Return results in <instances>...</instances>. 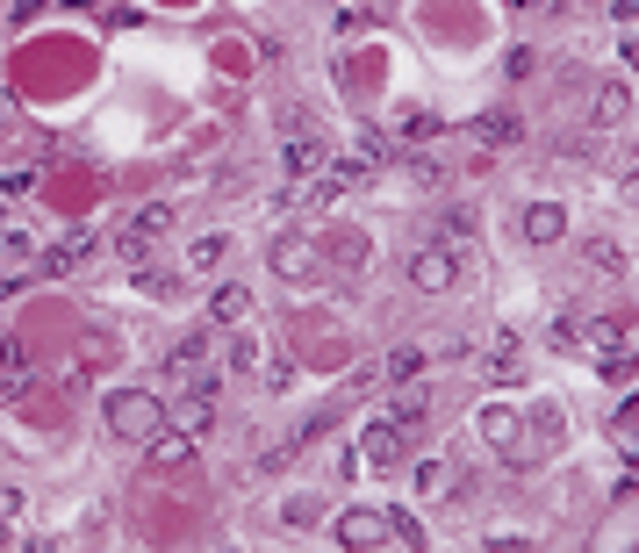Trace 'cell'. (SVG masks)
I'll use <instances>...</instances> for the list:
<instances>
[{"instance_id":"obj_20","label":"cell","mask_w":639,"mask_h":553,"mask_svg":"<svg viewBox=\"0 0 639 553\" xmlns=\"http://www.w3.org/2000/svg\"><path fill=\"white\" fill-rule=\"evenodd\" d=\"M474 137H482V144H518V137H525L518 108H482V122H474Z\"/></svg>"},{"instance_id":"obj_11","label":"cell","mask_w":639,"mask_h":553,"mask_svg":"<svg viewBox=\"0 0 639 553\" xmlns=\"http://www.w3.org/2000/svg\"><path fill=\"white\" fill-rule=\"evenodd\" d=\"M474 374H482L489 388H510V381L525 374V346H518V338H510V330H496V338H489V352H482V366H474Z\"/></svg>"},{"instance_id":"obj_10","label":"cell","mask_w":639,"mask_h":553,"mask_svg":"<svg viewBox=\"0 0 639 553\" xmlns=\"http://www.w3.org/2000/svg\"><path fill=\"white\" fill-rule=\"evenodd\" d=\"M625 116H632V80H618V72H611V80H596V87H589V122H596V130H618Z\"/></svg>"},{"instance_id":"obj_19","label":"cell","mask_w":639,"mask_h":553,"mask_svg":"<svg viewBox=\"0 0 639 553\" xmlns=\"http://www.w3.org/2000/svg\"><path fill=\"white\" fill-rule=\"evenodd\" d=\"M388 417H396L402 432L432 424V388H410V381H402V388H396V402H388Z\"/></svg>"},{"instance_id":"obj_37","label":"cell","mask_w":639,"mask_h":553,"mask_svg":"<svg viewBox=\"0 0 639 553\" xmlns=\"http://www.w3.org/2000/svg\"><path fill=\"white\" fill-rule=\"evenodd\" d=\"M560 432H568V424H560V410H539V438H546V446H560Z\"/></svg>"},{"instance_id":"obj_8","label":"cell","mask_w":639,"mask_h":553,"mask_svg":"<svg viewBox=\"0 0 639 553\" xmlns=\"http://www.w3.org/2000/svg\"><path fill=\"white\" fill-rule=\"evenodd\" d=\"M338 546H346V553L388 546V510H374V503H352L346 518H338Z\"/></svg>"},{"instance_id":"obj_6","label":"cell","mask_w":639,"mask_h":553,"mask_svg":"<svg viewBox=\"0 0 639 553\" xmlns=\"http://www.w3.org/2000/svg\"><path fill=\"white\" fill-rule=\"evenodd\" d=\"M402 453H410V432L396 417H366L360 438H352V460H366V467H402Z\"/></svg>"},{"instance_id":"obj_7","label":"cell","mask_w":639,"mask_h":553,"mask_svg":"<svg viewBox=\"0 0 639 553\" xmlns=\"http://www.w3.org/2000/svg\"><path fill=\"white\" fill-rule=\"evenodd\" d=\"M324 274L338 266V274H374V238L366 230H324Z\"/></svg>"},{"instance_id":"obj_39","label":"cell","mask_w":639,"mask_h":553,"mask_svg":"<svg viewBox=\"0 0 639 553\" xmlns=\"http://www.w3.org/2000/svg\"><path fill=\"white\" fill-rule=\"evenodd\" d=\"M8 532H15V525H8V518H0V546H8Z\"/></svg>"},{"instance_id":"obj_18","label":"cell","mask_w":639,"mask_h":553,"mask_svg":"<svg viewBox=\"0 0 639 553\" xmlns=\"http://www.w3.org/2000/svg\"><path fill=\"white\" fill-rule=\"evenodd\" d=\"M224 260H230V230H202V238H188V274H216Z\"/></svg>"},{"instance_id":"obj_30","label":"cell","mask_w":639,"mask_h":553,"mask_svg":"<svg viewBox=\"0 0 639 553\" xmlns=\"http://www.w3.org/2000/svg\"><path fill=\"white\" fill-rule=\"evenodd\" d=\"M402 137H446V116H424V108H410V116H402Z\"/></svg>"},{"instance_id":"obj_36","label":"cell","mask_w":639,"mask_h":553,"mask_svg":"<svg viewBox=\"0 0 639 553\" xmlns=\"http://www.w3.org/2000/svg\"><path fill=\"white\" fill-rule=\"evenodd\" d=\"M260 366H266V388H274V396L294 381V366H288V360H260Z\"/></svg>"},{"instance_id":"obj_22","label":"cell","mask_w":639,"mask_h":553,"mask_svg":"<svg viewBox=\"0 0 639 553\" xmlns=\"http://www.w3.org/2000/svg\"><path fill=\"white\" fill-rule=\"evenodd\" d=\"M130 274H137V288L152 294V302H173V294H180V274H173V266H130Z\"/></svg>"},{"instance_id":"obj_35","label":"cell","mask_w":639,"mask_h":553,"mask_svg":"<svg viewBox=\"0 0 639 553\" xmlns=\"http://www.w3.org/2000/svg\"><path fill=\"white\" fill-rule=\"evenodd\" d=\"M532 65H539V51H525V44H518V51H510V65H503V72H510V80H532Z\"/></svg>"},{"instance_id":"obj_34","label":"cell","mask_w":639,"mask_h":553,"mask_svg":"<svg viewBox=\"0 0 639 553\" xmlns=\"http://www.w3.org/2000/svg\"><path fill=\"white\" fill-rule=\"evenodd\" d=\"M360 158H366V166H381V158H388V137H381V130H360Z\"/></svg>"},{"instance_id":"obj_3","label":"cell","mask_w":639,"mask_h":553,"mask_svg":"<svg viewBox=\"0 0 639 553\" xmlns=\"http://www.w3.org/2000/svg\"><path fill=\"white\" fill-rule=\"evenodd\" d=\"M402 280H410L417 294H453V288H460V252L438 244V238H424L410 260H402Z\"/></svg>"},{"instance_id":"obj_2","label":"cell","mask_w":639,"mask_h":553,"mask_svg":"<svg viewBox=\"0 0 639 553\" xmlns=\"http://www.w3.org/2000/svg\"><path fill=\"white\" fill-rule=\"evenodd\" d=\"M266 266H274L280 280H294V288H310V280H324V244L310 238V230H274V244H266Z\"/></svg>"},{"instance_id":"obj_13","label":"cell","mask_w":639,"mask_h":553,"mask_svg":"<svg viewBox=\"0 0 639 553\" xmlns=\"http://www.w3.org/2000/svg\"><path fill=\"white\" fill-rule=\"evenodd\" d=\"M208 324L216 330L252 324V288H244V280H216V294H208Z\"/></svg>"},{"instance_id":"obj_21","label":"cell","mask_w":639,"mask_h":553,"mask_svg":"<svg viewBox=\"0 0 639 553\" xmlns=\"http://www.w3.org/2000/svg\"><path fill=\"white\" fill-rule=\"evenodd\" d=\"M36 252V230L22 216H0V260H29Z\"/></svg>"},{"instance_id":"obj_9","label":"cell","mask_w":639,"mask_h":553,"mask_svg":"<svg viewBox=\"0 0 639 553\" xmlns=\"http://www.w3.org/2000/svg\"><path fill=\"white\" fill-rule=\"evenodd\" d=\"M280 166H288L294 188H310V180L330 173V152H324V137H302V130H294V137L280 144Z\"/></svg>"},{"instance_id":"obj_27","label":"cell","mask_w":639,"mask_h":553,"mask_svg":"<svg viewBox=\"0 0 639 553\" xmlns=\"http://www.w3.org/2000/svg\"><path fill=\"white\" fill-rule=\"evenodd\" d=\"M611 438H618V453H625V460L639 467V417H632V402H625V410L611 417Z\"/></svg>"},{"instance_id":"obj_4","label":"cell","mask_w":639,"mask_h":553,"mask_svg":"<svg viewBox=\"0 0 639 553\" xmlns=\"http://www.w3.org/2000/svg\"><path fill=\"white\" fill-rule=\"evenodd\" d=\"M173 230V202H144L130 224H122V238H116V252L130 266H152V252H158V238Z\"/></svg>"},{"instance_id":"obj_24","label":"cell","mask_w":639,"mask_h":553,"mask_svg":"<svg viewBox=\"0 0 639 553\" xmlns=\"http://www.w3.org/2000/svg\"><path fill=\"white\" fill-rule=\"evenodd\" d=\"M316 518H324V496H288L280 503V525H288V532H310Z\"/></svg>"},{"instance_id":"obj_26","label":"cell","mask_w":639,"mask_h":553,"mask_svg":"<svg viewBox=\"0 0 639 553\" xmlns=\"http://www.w3.org/2000/svg\"><path fill=\"white\" fill-rule=\"evenodd\" d=\"M432 238H438V244H467V238H474V208H446Z\"/></svg>"},{"instance_id":"obj_14","label":"cell","mask_w":639,"mask_h":553,"mask_svg":"<svg viewBox=\"0 0 639 553\" xmlns=\"http://www.w3.org/2000/svg\"><path fill=\"white\" fill-rule=\"evenodd\" d=\"M582 266H589V274H604V280H632V252H625L618 238H604V230L582 238Z\"/></svg>"},{"instance_id":"obj_28","label":"cell","mask_w":639,"mask_h":553,"mask_svg":"<svg viewBox=\"0 0 639 553\" xmlns=\"http://www.w3.org/2000/svg\"><path fill=\"white\" fill-rule=\"evenodd\" d=\"M252 467H260V474H288V467H294V438H274V446H260V460H252Z\"/></svg>"},{"instance_id":"obj_16","label":"cell","mask_w":639,"mask_h":553,"mask_svg":"<svg viewBox=\"0 0 639 553\" xmlns=\"http://www.w3.org/2000/svg\"><path fill=\"white\" fill-rule=\"evenodd\" d=\"M94 252H101V238H94V230H72L65 244H51V252H44V274H80Z\"/></svg>"},{"instance_id":"obj_23","label":"cell","mask_w":639,"mask_h":553,"mask_svg":"<svg viewBox=\"0 0 639 553\" xmlns=\"http://www.w3.org/2000/svg\"><path fill=\"white\" fill-rule=\"evenodd\" d=\"M260 360H266V346L238 324V338H230V374H260Z\"/></svg>"},{"instance_id":"obj_29","label":"cell","mask_w":639,"mask_h":553,"mask_svg":"<svg viewBox=\"0 0 639 553\" xmlns=\"http://www.w3.org/2000/svg\"><path fill=\"white\" fill-rule=\"evenodd\" d=\"M402 173H410L417 188H446V166H438V158H402Z\"/></svg>"},{"instance_id":"obj_17","label":"cell","mask_w":639,"mask_h":553,"mask_svg":"<svg viewBox=\"0 0 639 553\" xmlns=\"http://www.w3.org/2000/svg\"><path fill=\"white\" fill-rule=\"evenodd\" d=\"M518 224H525V238H532V244H560V230H568V208H560V202H532Z\"/></svg>"},{"instance_id":"obj_33","label":"cell","mask_w":639,"mask_h":553,"mask_svg":"<svg viewBox=\"0 0 639 553\" xmlns=\"http://www.w3.org/2000/svg\"><path fill=\"white\" fill-rule=\"evenodd\" d=\"M0 518L22 525V518H29V496H22V489H0Z\"/></svg>"},{"instance_id":"obj_15","label":"cell","mask_w":639,"mask_h":553,"mask_svg":"<svg viewBox=\"0 0 639 553\" xmlns=\"http://www.w3.org/2000/svg\"><path fill=\"white\" fill-rule=\"evenodd\" d=\"M474 424H482V438L489 446L503 453V460H518V446H525V432H518V417L503 410V402H482V417H474Z\"/></svg>"},{"instance_id":"obj_31","label":"cell","mask_w":639,"mask_h":553,"mask_svg":"<svg viewBox=\"0 0 639 553\" xmlns=\"http://www.w3.org/2000/svg\"><path fill=\"white\" fill-rule=\"evenodd\" d=\"M0 188H8V194L36 188V166H22V158H8V166H0Z\"/></svg>"},{"instance_id":"obj_32","label":"cell","mask_w":639,"mask_h":553,"mask_svg":"<svg viewBox=\"0 0 639 553\" xmlns=\"http://www.w3.org/2000/svg\"><path fill=\"white\" fill-rule=\"evenodd\" d=\"M410 482H417V496H438V489H446V467H438V460H424V467L410 474Z\"/></svg>"},{"instance_id":"obj_12","label":"cell","mask_w":639,"mask_h":553,"mask_svg":"<svg viewBox=\"0 0 639 553\" xmlns=\"http://www.w3.org/2000/svg\"><path fill=\"white\" fill-rule=\"evenodd\" d=\"M144 460L158 467V474H173V467L194 460V432H180V424H158L152 438H144Z\"/></svg>"},{"instance_id":"obj_1","label":"cell","mask_w":639,"mask_h":553,"mask_svg":"<svg viewBox=\"0 0 639 553\" xmlns=\"http://www.w3.org/2000/svg\"><path fill=\"white\" fill-rule=\"evenodd\" d=\"M101 424L122 438V446H144V438L166 424V402H158L152 388H116V396L101 402Z\"/></svg>"},{"instance_id":"obj_38","label":"cell","mask_w":639,"mask_h":553,"mask_svg":"<svg viewBox=\"0 0 639 553\" xmlns=\"http://www.w3.org/2000/svg\"><path fill=\"white\" fill-rule=\"evenodd\" d=\"M22 553H58V539H44V532H36V539H29V546H22Z\"/></svg>"},{"instance_id":"obj_5","label":"cell","mask_w":639,"mask_h":553,"mask_svg":"<svg viewBox=\"0 0 639 553\" xmlns=\"http://www.w3.org/2000/svg\"><path fill=\"white\" fill-rule=\"evenodd\" d=\"M208 352H216V324H194L166 346V366H158V374L173 381V388H188L194 374H208Z\"/></svg>"},{"instance_id":"obj_25","label":"cell","mask_w":639,"mask_h":553,"mask_svg":"<svg viewBox=\"0 0 639 553\" xmlns=\"http://www.w3.org/2000/svg\"><path fill=\"white\" fill-rule=\"evenodd\" d=\"M424 360H432V346H396V352H388V366H381V374H396V381H417V374H424Z\"/></svg>"}]
</instances>
